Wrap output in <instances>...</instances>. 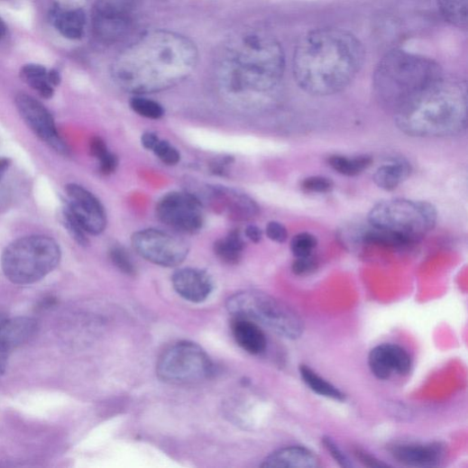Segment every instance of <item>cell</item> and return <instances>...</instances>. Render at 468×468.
Segmentation results:
<instances>
[{
    "mask_svg": "<svg viewBox=\"0 0 468 468\" xmlns=\"http://www.w3.org/2000/svg\"><path fill=\"white\" fill-rule=\"evenodd\" d=\"M265 468H317L318 457L304 446H289L277 450L267 456L261 464Z\"/></svg>",
    "mask_w": 468,
    "mask_h": 468,
    "instance_id": "obj_19",
    "label": "cell"
},
{
    "mask_svg": "<svg viewBox=\"0 0 468 468\" xmlns=\"http://www.w3.org/2000/svg\"><path fill=\"white\" fill-rule=\"evenodd\" d=\"M322 444L329 454L342 467H351L353 463L349 458L344 454L338 445L328 436L322 438Z\"/></svg>",
    "mask_w": 468,
    "mask_h": 468,
    "instance_id": "obj_35",
    "label": "cell"
},
{
    "mask_svg": "<svg viewBox=\"0 0 468 468\" xmlns=\"http://www.w3.org/2000/svg\"><path fill=\"white\" fill-rule=\"evenodd\" d=\"M232 332L237 344L248 353L258 355L265 351L266 337L256 322L235 317L232 323Z\"/></svg>",
    "mask_w": 468,
    "mask_h": 468,
    "instance_id": "obj_20",
    "label": "cell"
},
{
    "mask_svg": "<svg viewBox=\"0 0 468 468\" xmlns=\"http://www.w3.org/2000/svg\"><path fill=\"white\" fill-rule=\"evenodd\" d=\"M98 161H99L100 171L104 175L113 174L116 170L117 166H118L117 157L111 152H108L107 154H106Z\"/></svg>",
    "mask_w": 468,
    "mask_h": 468,
    "instance_id": "obj_37",
    "label": "cell"
},
{
    "mask_svg": "<svg viewBox=\"0 0 468 468\" xmlns=\"http://www.w3.org/2000/svg\"><path fill=\"white\" fill-rule=\"evenodd\" d=\"M38 322L32 317H19L0 321V347L9 353L28 343L37 332Z\"/></svg>",
    "mask_w": 468,
    "mask_h": 468,
    "instance_id": "obj_18",
    "label": "cell"
},
{
    "mask_svg": "<svg viewBox=\"0 0 468 468\" xmlns=\"http://www.w3.org/2000/svg\"><path fill=\"white\" fill-rule=\"evenodd\" d=\"M443 80L439 65L424 56L395 50L379 62L372 77L377 103L394 115Z\"/></svg>",
    "mask_w": 468,
    "mask_h": 468,
    "instance_id": "obj_5",
    "label": "cell"
},
{
    "mask_svg": "<svg viewBox=\"0 0 468 468\" xmlns=\"http://www.w3.org/2000/svg\"><path fill=\"white\" fill-rule=\"evenodd\" d=\"M65 193L66 206L63 212L72 216L87 234H102L107 219L100 200L88 189L75 183L67 185Z\"/></svg>",
    "mask_w": 468,
    "mask_h": 468,
    "instance_id": "obj_13",
    "label": "cell"
},
{
    "mask_svg": "<svg viewBox=\"0 0 468 468\" xmlns=\"http://www.w3.org/2000/svg\"><path fill=\"white\" fill-rule=\"evenodd\" d=\"M265 233L267 237L278 243H284L289 237L287 228L278 222L269 223V225H266Z\"/></svg>",
    "mask_w": 468,
    "mask_h": 468,
    "instance_id": "obj_36",
    "label": "cell"
},
{
    "mask_svg": "<svg viewBox=\"0 0 468 468\" xmlns=\"http://www.w3.org/2000/svg\"><path fill=\"white\" fill-rule=\"evenodd\" d=\"M60 248L52 238L29 235L6 247L2 257L3 271L15 285H32L50 274L60 263Z\"/></svg>",
    "mask_w": 468,
    "mask_h": 468,
    "instance_id": "obj_7",
    "label": "cell"
},
{
    "mask_svg": "<svg viewBox=\"0 0 468 468\" xmlns=\"http://www.w3.org/2000/svg\"><path fill=\"white\" fill-rule=\"evenodd\" d=\"M151 151L154 152L159 160L167 165H176L180 161L179 152L168 142L160 140Z\"/></svg>",
    "mask_w": 468,
    "mask_h": 468,
    "instance_id": "obj_33",
    "label": "cell"
},
{
    "mask_svg": "<svg viewBox=\"0 0 468 468\" xmlns=\"http://www.w3.org/2000/svg\"><path fill=\"white\" fill-rule=\"evenodd\" d=\"M245 243L239 230L231 231L226 237L215 243V252L225 263L235 264L243 256Z\"/></svg>",
    "mask_w": 468,
    "mask_h": 468,
    "instance_id": "obj_26",
    "label": "cell"
},
{
    "mask_svg": "<svg viewBox=\"0 0 468 468\" xmlns=\"http://www.w3.org/2000/svg\"><path fill=\"white\" fill-rule=\"evenodd\" d=\"M245 235L252 243H258L262 238V232L255 225H249L245 230Z\"/></svg>",
    "mask_w": 468,
    "mask_h": 468,
    "instance_id": "obj_41",
    "label": "cell"
},
{
    "mask_svg": "<svg viewBox=\"0 0 468 468\" xmlns=\"http://www.w3.org/2000/svg\"><path fill=\"white\" fill-rule=\"evenodd\" d=\"M133 248L147 261L163 267H176L188 256V243L170 233L145 229L133 234Z\"/></svg>",
    "mask_w": 468,
    "mask_h": 468,
    "instance_id": "obj_11",
    "label": "cell"
},
{
    "mask_svg": "<svg viewBox=\"0 0 468 468\" xmlns=\"http://www.w3.org/2000/svg\"><path fill=\"white\" fill-rule=\"evenodd\" d=\"M227 308L234 317L258 322L289 340L301 338L305 330L304 321L298 312L263 292H239L228 299Z\"/></svg>",
    "mask_w": 468,
    "mask_h": 468,
    "instance_id": "obj_8",
    "label": "cell"
},
{
    "mask_svg": "<svg viewBox=\"0 0 468 468\" xmlns=\"http://www.w3.org/2000/svg\"><path fill=\"white\" fill-rule=\"evenodd\" d=\"M300 188L306 193L326 194L333 190L334 182L326 177L311 176L301 181Z\"/></svg>",
    "mask_w": 468,
    "mask_h": 468,
    "instance_id": "obj_32",
    "label": "cell"
},
{
    "mask_svg": "<svg viewBox=\"0 0 468 468\" xmlns=\"http://www.w3.org/2000/svg\"><path fill=\"white\" fill-rule=\"evenodd\" d=\"M285 72V54L276 38L256 30L240 32L224 45L216 65L222 92L236 101H252L273 92Z\"/></svg>",
    "mask_w": 468,
    "mask_h": 468,
    "instance_id": "obj_3",
    "label": "cell"
},
{
    "mask_svg": "<svg viewBox=\"0 0 468 468\" xmlns=\"http://www.w3.org/2000/svg\"><path fill=\"white\" fill-rule=\"evenodd\" d=\"M437 219V210L432 204L403 197L381 200L368 215L369 225L394 234L408 246L433 231Z\"/></svg>",
    "mask_w": 468,
    "mask_h": 468,
    "instance_id": "obj_6",
    "label": "cell"
},
{
    "mask_svg": "<svg viewBox=\"0 0 468 468\" xmlns=\"http://www.w3.org/2000/svg\"><path fill=\"white\" fill-rule=\"evenodd\" d=\"M372 162L373 160L369 155L355 157L331 155L326 159V163L332 170L347 177L362 174L372 165Z\"/></svg>",
    "mask_w": 468,
    "mask_h": 468,
    "instance_id": "obj_25",
    "label": "cell"
},
{
    "mask_svg": "<svg viewBox=\"0 0 468 468\" xmlns=\"http://www.w3.org/2000/svg\"><path fill=\"white\" fill-rule=\"evenodd\" d=\"M299 373L306 385L317 394L340 402L345 399V394L342 390L320 377L308 366L301 365Z\"/></svg>",
    "mask_w": 468,
    "mask_h": 468,
    "instance_id": "obj_27",
    "label": "cell"
},
{
    "mask_svg": "<svg viewBox=\"0 0 468 468\" xmlns=\"http://www.w3.org/2000/svg\"><path fill=\"white\" fill-rule=\"evenodd\" d=\"M392 457L399 463L412 467H436L445 455V448L440 443L403 444L390 448Z\"/></svg>",
    "mask_w": 468,
    "mask_h": 468,
    "instance_id": "obj_16",
    "label": "cell"
},
{
    "mask_svg": "<svg viewBox=\"0 0 468 468\" xmlns=\"http://www.w3.org/2000/svg\"><path fill=\"white\" fill-rule=\"evenodd\" d=\"M213 194L228 207L230 216L236 221H248L259 215V206L252 198L225 188H214Z\"/></svg>",
    "mask_w": 468,
    "mask_h": 468,
    "instance_id": "obj_21",
    "label": "cell"
},
{
    "mask_svg": "<svg viewBox=\"0 0 468 468\" xmlns=\"http://www.w3.org/2000/svg\"><path fill=\"white\" fill-rule=\"evenodd\" d=\"M437 5L446 22L459 29H466L467 0H437Z\"/></svg>",
    "mask_w": 468,
    "mask_h": 468,
    "instance_id": "obj_28",
    "label": "cell"
},
{
    "mask_svg": "<svg viewBox=\"0 0 468 468\" xmlns=\"http://www.w3.org/2000/svg\"><path fill=\"white\" fill-rule=\"evenodd\" d=\"M318 269V260L316 256L309 255L297 258L292 264V272L298 277L313 274Z\"/></svg>",
    "mask_w": 468,
    "mask_h": 468,
    "instance_id": "obj_34",
    "label": "cell"
},
{
    "mask_svg": "<svg viewBox=\"0 0 468 468\" xmlns=\"http://www.w3.org/2000/svg\"><path fill=\"white\" fill-rule=\"evenodd\" d=\"M11 353L0 347V376H2L7 368L8 358Z\"/></svg>",
    "mask_w": 468,
    "mask_h": 468,
    "instance_id": "obj_43",
    "label": "cell"
},
{
    "mask_svg": "<svg viewBox=\"0 0 468 468\" xmlns=\"http://www.w3.org/2000/svg\"><path fill=\"white\" fill-rule=\"evenodd\" d=\"M21 76L29 87L45 99L53 96L55 87L60 82V77L57 71H48L44 66L39 64L25 65Z\"/></svg>",
    "mask_w": 468,
    "mask_h": 468,
    "instance_id": "obj_22",
    "label": "cell"
},
{
    "mask_svg": "<svg viewBox=\"0 0 468 468\" xmlns=\"http://www.w3.org/2000/svg\"><path fill=\"white\" fill-rule=\"evenodd\" d=\"M172 285L179 296L192 303L205 302L214 290L210 275L196 269H183L175 272Z\"/></svg>",
    "mask_w": 468,
    "mask_h": 468,
    "instance_id": "obj_17",
    "label": "cell"
},
{
    "mask_svg": "<svg viewBox=\"0 0 468 468\" xmlns=\"http://www.w3.org/2000/svg\"><path fill=\"white\" fill-rule=\"evenodd\" d=\"M11 167V161L9 159H0V180L4 179Z\"/></svg>",
    "mask_w": 468,
    "mask_h": 468,
    "instance_id": "obj_44",
    "label": "cell"
},
{
    "mask_svg": "<svg viewBox=\"0 0 468 468\" xmlns=\"http://www.w3.org/2000/svg\"><path fill=\"white\" fill-rule=\"evenodd\" d=\"M159 141L160 139L156 133L151 132L145 133L142 138V145L148 151H152Z\"/></svg>",
    "mask_w": 468,
    "mask_h": 468,
    "instance_id": "obj_40",
    "label": "cell"
},
{
    "mask_svg": "<svg viewBox=\"0 0 468 468\" xmlns=\"http://www.w3.org/2000/svg\"><path fill=\"white\" fill-rule=\"evenodd\" d=\"M109 255L112 262L121 272L127 276H133L136 274V267L133 265L130 255L124 248L114 246L110 250Z\"/></svg>",
    "mask_w": 468,
    "mask_h": 468,
    "instance_id": "obj_31",
    "label": "cell"
},
{
    "mask_svg": "<svg viewBox=\"0 0 468 468\" xmlns=\"http://www.w3.org/2000/svg\"><path fill=\"white\" fill-rule=\"evenodd\" d=\"M355 455L366 466H370V467H386V466H388V464L381 462L380 460H378L377 458H375L374 456H372V454L366 453L365 451H363L362 449H359V448L356 449Z\"/></svg>",
    "mask_w": 468,
    "mask_h": 468,
    "instance_id": "obj_39",
    "label": "cell"
},
{
    "mask_svg": "<svg viewBox=\"0 0 468 468\" xmlns=\"http://www.w3.org/2000/svg\"><path fill=\"white\" fill-rule=\"evenodd\" d=\"M142 0H97L93 10L95 36L104 43H115L135 28Z\"/></svg>",
    "mask_w": 468,
    "mask_h": 468,
    "instance_id": "obj_10",
    "label": "cell"
},
{
    "mask_svg": "<svg viewBox=\"0 0 468 468\" xmlns=\"http://www.w3.org/2000/svg\"><path fill=\"white\" fill-rule=\"evenodd\" d=\"M232 163L231 158H225L221 161H216L212 165V170L216 174L224 175L226 171L227 166Z\"/></svg>",
    "mask_w": 468,
    "mask_h": 468,
    "instance_id": "obj_42",
    "label": "cell"
},
{
    "mask_svg": "<svg viewBox=\"0 0 468 468\" xmlns=\"http://www.w3.org/2000/svg\"><path fill=\"white\" fill-rule=\"evenodd\" d=\"M90 152L97 161L109 152L106 142L99 137H95L90 142Z\"/></svg>",
    "mask_w": 468,
    "mask_h": 468,
    "instance_id": "obj_38",
    "label": "cell"
},
{
    "mask_svg": "<svg viewBox=\"0 0 468 468\" xmlns=\"http://www.w3.org/2000/svg\"><path fill=\"white\" fill-rule=\"evenodd\" d=\"M317 246V237L309 233L298 234L290 243V250L296 258L312 255Z\"/></svg>",
    "mask_w": 468,
    "mask_h": 468,
    "instance_id": "obj_30",
    "label": "cell"
},
{
    "mask_svg": "<svg viewBox=\"0 0 468 468\" xmlns=\"http://www.w3.org/2000/svg\"><path fill=\"white\" fill-rule=\"evenodd\" d=\"M6 32H7L6 24L2 19H0V40H2L6 35Z\"/></svg>",
    "mask_w": 468,
    "mask_h": 468,
    "instance_id": "obj_45",
    "label": "cell"
},
{
    "mask_svg": "<svg viewBox=\"0 0 468 468\" xmlns=\"http://www.w3.org/2000/svg\"><path fill=\"white\" fill-rule=\"evenodd\" d=\"M130 106L133 112L150 119H160L165 114L164 108L161 104L140 96L131 99Z\"/></svg>",
    "mask_w": 468,
    "mask_h": 468,
    "instance_id": "obj_29",
    "label": "cell"
},
{
    "mask_svg": "<svg viewBox=\"0 0 468 468\" xmlns=\"http://www.w3.org/2000/svg\"><path fill=\"white\" fill-rule=\"evenodd\" d=\"M197 50L188 38L171 31L149 32L115 58L112 76L123 90L138 96L171 88L194 71Z\"/></svg>",
    "mask_w": 468,
    "mask_h": 468,
    "instance_id": "obj_1",
    "label": "cell"
},
{
    "mask_svg": "<svg viewBox=\"0 0 468 468\" xmlns=\"http://www.w3.org/2000/svg\"><path fill=\"white\" fill-rule=\"evenodd\" d=\"M213 372V362L206 352L189 342L171 345L157 363L159 378L174 385L199 383L209 379Z\"/></svg>",
    "mask_w": 468,
    "mask_h": 468,
    "instance_id": "obj_9",
    "label": "cell"
},
{
    "mask_svg": "<svg viewBox=\"0 0 468 468\" xmlns=\"http://www.w3.org/2000/svg\"><path fill=\"white\" fill-rule=\"evenodd\" d=\"M411 174L412 166L410 162L400 158L379 167L372 179L380 188L390 191L407 181Z\"/></svg>",
    "mask_w": 468,
    "mask_h": 468,
    "instance_id": "obj_23",
    "label": "cell"
},
{
    "mask_svg": "<svg viewBox=\"0 0 468 468\" xmlns=\"http://www.w3.org/2000/svg\"><path fill=\"white\" fill-rule=\"evenodd\" d=\"M364 48L352 32L322 28L307 33L293 57L297 85L314 96H328L347 88L361 71Z\"/></svg>",
    "mask_w": 468,
    "mask_h": 468,
    "instance_id": "obj_2",
    "label": "cell"
},
{
    "mask_svg": "<svg viewBox=\"0 0 468 468\" xmlns=\"http://www.w3.org/2000/svg\"><path fill=\"white\" fill-rule=\"evenodd\" d=\"M54 26L65 38L80 40L83 38L87 26V17L80 8L60 10L54 14Z\"/></svg>",
    "mask_w": 468,
    "mask_h": 468,
    "instance_id": "obj_24",
    "label": "cell"
},
{
    "mask_svg": "<svg viewBox=\"0 0 468 468\" xmlns=\"http://www.w3.org/2000/svg\"><path fill=\"white\" fill-rule=\"evenodd\" d=\"M159 220L172 230L193 234L205 224L200 200L187 192H171L163 196L156 207Z\"/></svg>",
    "mask_w": 468,
    "mask_h": 468,
    "instance_id": "obj_12",
    "label": "cell"
},
{
    "mask_svg": "<svg viewBox=\"0 0 468 468\" xmlns=\"http://www.w3.org/2000/svg\"><path fill=\"white\" fill-rule=\"evenodd\" d=\"M393 116L399 130L410 137L440 139L458 136L467 126L466 87L443 79Z\"/></svg>",
    "mask_w": 468,
    "mask_h": 468,
    "instance_id": "obj_4",
    "label": "cell"
},
{
    "mask_svg": "<svg viewBox=\"0 0 468 468\" xmlns=\"http://www.w3.org/2000/svg\"><path fill=\"white\" fill-rule=\"evenodd\" d=\"M16 106L25 124L43 143L59 154L69 155V146L60 137L52 115L40 101L19 94Z\"/></svg>",
    "mask_w": 468,
    "mask_h": 468,
    "instance_id": "obj_14",
    "label": "cell"
},
{
    "mask_svg": "<svg viewBox=\"0 0 468 468\" xmlns=\"http://www.w3.org/2000/svg\"><path fill=\"white\" fill-rule=\"evenodd\" d=\"M369 367L379 380H388L393 372L407 375L412 369L409 353L396 344H385L372 349L369 354Z\"/></svg>",
    "mask_w": 468,
    "mask_h": 468,
    "instance_id": "obj_15",
    "label": "cell"
}]
</instances>
